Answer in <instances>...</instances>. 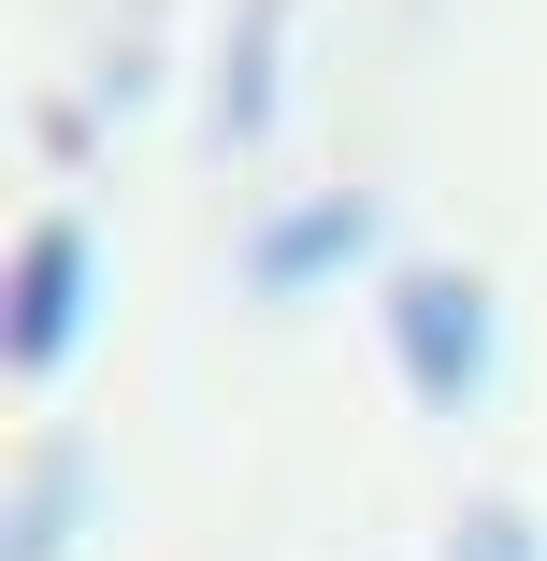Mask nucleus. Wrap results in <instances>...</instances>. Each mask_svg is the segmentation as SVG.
<instances>
[{"mask_svg": "<svg viewBox=\"0 0 547 561\" xmlns=\"http://www.w3.org/2000/svg\"><path fill=\"white\" fill-rule=\"evenodd\" d=\"M375 331H389V375L418 417H476L490 375H504V302L476 260H403L375 274Z\"/></svg>", "mask_w": 547, "mask_h": 561, "instance_id": "1", "label": "nucleus"}, {"mask_svg": "<svg viewBox=\"0 0 547 561\" xmlns=\"http://www.w3.org/2000/svg\"><path fill=\"white\" fill-rule=\"evenodd\" d=\"M87 331H101V231H87V216H30L0 346H15V375L44 389V375H72V360H87Z\"/></svg>", "mask_w": 547, "mask_h": 561, "instance_id": "2", "label": "nucleus"}, {"mask_svg": "<svg viewBox=\"0 0 547 561\" xmlns=\"http://www.w3.org/2000/svg\"><path fill=\"white\" fill-rule=\"evenodd\" d=\"M375 245H389L375 187H303V202H274L246 231V302H317V288H346Z\"/></svg>", "mask_w": 547, "mask_h": 561, "instance_id": "3", "label": "nucleus"}, {"mask_svg": "<svg viewBox=\"0 0 547 561\" xmlns=\"http://www.w3.org/2000/svg\"><path fill=\"white\" fill-rule=\"evenodd\" d=\"M288 30H303V0H231V44H216V145H274V116H288Z\"/></svg>", "mask_w": 547, "mask_h": 561, "instance_id": "4", "label": "nucleus"}, {"mask_svg": "<svg viewBox=\"0 0 547 561\" xmlns=\"http://www.w3.org/2000/svg\"><path fill=\"white\" fill-rule=\"evenodd\" d=\"M72 533H101V461L87 446H44L15 476V561H72Z\"/></svg>", "mask_w": 547, "mask_h": 561, "instance_id": "5", "label": "nucleus"}, {"mask_svg": "<svg viewBox=\"0 0 547 561\" xmlns=\"http://www.w3.org/2000/svg\"><path fill=\"white\" fill-rule=\"evenodd\" d=\"M432 561H547V518H533V504H504V490H476L447 533H432Z\"/></svg>", "mask_w": 547, "mask_h": 561, "instance_id": "6", "label": "nucleus"}]
</instances>
